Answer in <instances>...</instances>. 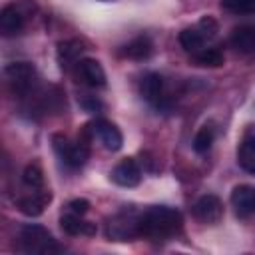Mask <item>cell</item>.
Wrapping results in <instances>:
<instances>
[{
	"instance_id": "5bb4252c",
	"label": "cell",
	"mask_w": 255,
	"mask_h": 255,
	"mask_svg": "<svg viewBox=\"0 0 255 255\" xmlns=\"http://www.w3.org/2000/svg\"><path fill=\"white\" fill-rule=\"evenodd\" d=\"M139 92L143 96L145 102H149L151 106H161L163 98H165V86H163V78L155 72H149L141 78L139 82Z\"/></svg>"
},
{
	"instance_id": "603a6c76",
	"label": "cell",
	"mask_w": 255,
	"mask_h": 255,
	"mask_svg": "<svg viewBox=\"0 0 255 255\" xmlns=\"http://www.w3.org/2000/svg\"><path fill=\"white\" fill-rule=\"evenodd\" d=\"M221 6L233 14H255V0H219Z\"/></svg>"
},
{
	"instance_id": "ac0fdd59",
	"label": "cell",
	"mask_w": 255,
	"mask_h": 255,
	"mask_svg": "<svg viewBox=\"0 0 255 255\" xmlns=\"http://www.w3.org/2000/svg\"><path fill=\"white\" fill-rule=\"evenodd\" d=\"M151 50H153L151 40L147 36H137V38H133L131 42H128L124 46L122 56L131 58V60H145V58H149Z\"/></svg>"
},
{
	"instance_id": "6da1fadb",
	"label": "cell",
	"mask_w": 255,
	"mask_h": 255,
	"mask_svg": "<svg viewBox=\"0 0 255 255\" xmlns=\"http://www.w3.org/2000/svg\"><path fill=\"white\" fill-rule=\"evenodd\" d=\"M183 227V215L175 207L167 205H151L141 211L139 231L141 237L151 241H167L175 237Z\"/></svg>"
},
{
	"instance_id": "e0dca14e",
	"label": "cell",
	"mask_w": 255,
	"mask_h": 255,
	"mask_svg": "<svg viewBox=\"0 0 255 255\" xmlns=\"http://www.w3.org/2000/svg\"><path fill=\"white\" fill-rule=\"evenodd\" d=\"M60 227L68 233V235H94L96 233V225L86 221L84 215L78 213H66L60 217Z\"/></svg>"
},
{
	"instance_id": "7402d4cb",
	"label": "cell",
	"mask_w": 255,
	"mask_h": 255,
	"mask_svg": "<svg viewBox=\"0 0 255 255\" xmlns=\"http://www.w3.org/2000/svg\"><path fill=\"white\" fill-rule=\"evenodd\" d=\"M213 139H215V129H213L211 126H203V128L195 133V137H193V149H195L197 153H205V151L211 147Z\"/></svg>"
},
{
	"instance_id": "ffe728a7",
	"label": "cell",
	"mask_w": 255,
	"mask_h": 255,
	"mask_svg": "<svg viewBox=\"0 0 255 255\" xmlns=\"http://www.w3.org/2000/svg\"><path fill=\"white\" fill-rule=\"evenodd\" d=\"M199 66H207V68H217L223 64V52L219 48H213V46H205L203 50H199L197 54L191 56Z\"/></svg>"
},
{
	"instance_id": "8fae6325",
	"label": "cell",
	"mask_w": 255,
	"mask_h": 255,
	"mask_svg": "<svg viewBox=\"0 0 255 255\" xmlns=\"http://www.w3.org/2000/svg\"><path fill=\"white\" fill-rule=\"evenodd\" d=\"M76 76L90 88H104L106 86V72L102 64L94 58H82L76 64Z\"/></svg>"
},
{
	"instance_id": "5b68a950",
	"label": "cell",
	"mask_w": 255,
	"mask_h": 255,
	"mask_svg": "<svg viewBox=\"0 0 255 255\" xmlns=\"http://www.w3.org/2000/svg\"><path fill=\"white\" fill-rule=\"evenodd\" d=\"M4 78L14 96L26 98L30 96V92H34L38 74L30 62H12L4 68Z\"/></svg>"
},
{
	"instance_id": "3957f363",
	"label": "cell",
	"mask_w": 255,
	"mask_h": 255,
	"mask_svg": "<svg viewBox=\"0 0 255 255\" xmlns=\"http://www.w3.org/2000/svg\"><path fill=\"white\" fill-rule=\"evenodd\" d=\"M217 32H219L217 22L211 16H203L197 24H193L189 28H183L179 32V44L187 54L193 56L199 50H203L205 46H209V42L215 40Z\"/></svg>"
},
{
	"instance_id": "d4e9b609",
	"label": "cell",
	"mask_w": 255,
	"mask_h": 255,
	"mask_svg": "<svg viewBox=\"0 0 255 255\" xmlns=\"http://www.w3.org/2000/svg\"><path fill=\"white\" fill-rule=\"evenodd\" d=\"M104 2H110V0H104Z\"/></svg>"
},
{
	"instance_id": "cb8c5ba5",
	"label": "cell",
	"mask_w": 255,
	"mask_h": 255,
	"mask_svg": "<svg viewBox=\"0 0 255 255\" xmlns=\"http://www.w3.org/2000/svg\"><path fill=\"white\" fill-rule=\"evenodd\" d=\"M68 207H70V211H72V213L86 215V213H88V209H90V201H88V199H72V201L68 203Z\"/></svg>"
},
{
	"instance_id": "7a4b0ae2",
	"label": "cell",
	"mask_w": 255,
	"mask_h": 255,
	"mask_svg": "<svg viewBox=\"0 0 255 255\" xmlns=\"http://www.w3.org/2000/svg\"><path fill=\"white\" fill-rule=\"evenodd\" d=\"M18 249L28 255H52L62 247L46 227L38 223H26L18 231Z\"/></svg>"
},
{
	"instance_id": "8992f818",
	"label": "cell",
	"mask_w": 255,
	"mask_h": 255,
	"mask_svg": "<svg viewBox=\"0 0 255 255\" xmlns=\"http://www.w3.org/2000/svg\"><path fill=\"white\" fill-rule=\"evenodd\" d=\"M52 143L58 157L72 169L82 167L90 157V145L84 139H70L62 133H56L52 135Z\"/></svg>"
},
{
	"instance_id": "44dd1931",
	"label": "cell",
	"mask_w": 255,
	"mask_h": 255,
	"mask_svg": "<svg viewBox=\"0 0 255 255\" xmlns=\"http://www.w3.org/2000/svg\"><path fill=\"white\" fill-rule=\"evenodd\" d=\"M22 183L26 189H40L44 187V173L36 163L26 165L24 173H22Z\"/></svg>"
},
{
	"instance_id": "277c9868",
	"label": "cell",
	"mask_w": 255,
	"mask_h": 255,
	"mask_svg": "<svg viewBox=\"0 0 255 255\" xmlns=\"http://www.w3.org/2000/svg\"><path fill=\"white\" fill-rule=\"evenodd\" d=\"M139 217L141 211L137 209H122L116 215H112L106 223V235L112 241H131L135 237H141L139 231Z\"/></svg>"
},
{
	"instance_id": "30bf717a",
	"label": "cell",
	"mask_w": 255,
	"mask_h": 255,
	"mask_svg": "<svg viewBox=\"0 0 255 255\" xmlns=\"http://www.w3.org/2000/svg\"><path fill=\"white\" fill-rule=\"evenodd\" d=\"M112 181L120 187H135L141 181V167L133 157H124L112 169Z\"/></svg>"
},
{
	"instance_id": "4fadbf2b",
	"label": "cell",
	"mask_w": 255,
	"mask_h": 255,
	"mask_svg": "<svg viewBox=\"0 0 255 255\" xmlns=\"http://www.w3.org/2000/svg\"><path fill=\"white\" fill-rule=\"evenodd\" d=\"M237 163L241 165V169L255 175V124L247 126L241 135L237 147Z\"/></svg>"
},
{
	"instance_id": "2e32d148",
	"label": "cell",
	"mask_w": 255,
	"mask_h": 255,
	"mask_svg": "<svg viewBox=\"0 0 255 255\" xmlns=\"http://www.w3.org/2000/svg\"><path fill=\"white\" fill-rule=\"evenodd\" d=\"M231 48L239 54H255V28L253 26H237L229 36Z\"/></svg>"
},
{
	"instance_id": "52a82bcc",
	"label": "cell",
	"mask_w": 255,
	"mask_h": 255,
	"mask_svg": "<svg viewBox=\"0 0 255 255\" xmlns=\"http://www.w3.org/2000/svg\"><path fill=\"white\" fill-rule=\"evenodd\" d=\"M90 131H92V135L94 137H98V141L106 147V149H110V151H118V149H122V145H124V135H122V131H120V128L116 126V124H112V122H108V120H104V118H98V120H94L90 126H86Z\"/></svg>"
},
{
	"instance_id": "9c48e42d",
	"label": "cell",
	"mask_w": 255,
	"mask_h": 255,
	"mask_svg": "<svg viewBox=\"0 0 255 255\" xmlns=\"http://www.w3.org/2000/svg\"><path fill=\"white\" fill-rule=\"evenodd\" d=\"M50 199H52V193H50V189H46V187L28 189L24 195L18 197L16 205H18V209H20L24 215L36 217V215H40V213L44 211V207L50 203Z\"/></svg>"
},
{
	"instance_id": "9a60e30c",
	"label": "cell",
	"mask_w": 255,
	"mask_h": 255,
	"mask_svg": "<svg viewBox=\"0 0 255 255\" xmlns=\"http://www.w3.org/2000/svg\"><path fill=\"white\" fill-rule=\"evenodd\" d=\"M24 26H26L24 14L16 8V4H8V6L2 8V12H0V30L6 38L22 34Z\"/></svg>"
},
{
	"instance_id": "ba28073f",
	"label": "cell",
	"mask_w": 255,
	"mask_h": 255,
	"mask_svg": "<svg viewBox=\"0 0 255 255\" xmlns=\"http://www.w3.org/2000/svg\"><path fill=\"white\" fill-rule=\"evenodd\" d=\"M193 215L197 221L201 223H207V225H213L221 219L223 215V203L217 195L213 193H205L201 195L195 203H193Z\"/></svg>"
},
{
	"instance_id": "7c38bea8",
	"label": "cell",
	"mask_w": 255,
	"mask_h": 255,
	"mask_svg": "<svg viewBox=\"0 0 255 255\" xmlns=\"http://www.w3.org/2000/svg\"><path fill=\"white\" fill-rule=\"evenodd\" d=\"M229 201L237 217H249L251 213H255V187L249 183L233 187Z\"/></svg>"
},
{
	"instance_id": "d6986e66",
	"label": "cell",
	"mask_w": 255,
	"mask_h": 255,
	"mask_svg": "<svg viewBox=\"0 0 255 255\" xmlns=\"http://www.w3.org/2000/svg\"><path fill=\"white\" fill-rule=\"evenodd\" d=\"M82 44L78 40H66V42H60L58 44V62L62 68H70L72 64H78L82 58Z\"/></svg>"
}]
</instances>
